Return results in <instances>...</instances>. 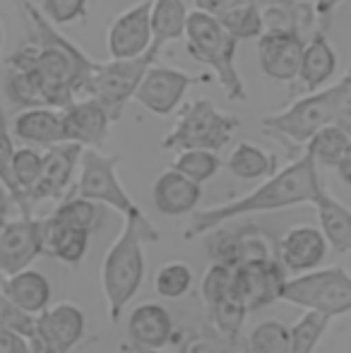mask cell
Masks as SVG:
<instances>
[{"label":"cell","instance_id":"cb8c5ba5","mask_svg":"<svg viewBox=\"0 0 351 353\" xmlns=\"http://www.w3.org/2000/svg\"><path fill=\"white\" fill-rule=\"evenodd\" d=\"M12 135L32 147H51L63 142V121L61 108L51 106H29L14 116Z\"/></svg>","mask_w":351,"mask_h":353},{"label":"cell","instance_id":"484cf974","mask_svg":"<svg viewBox=\"0 0 351 353\" xmlns=\"http://www.w3.org/2000/svg\"><path fill=\"white\" fill-rule=\"evenodd\" d=\"M226 168L239 181H260L277 171V157L255 142H239L226 159Z\"/></svg>","mask_w":351,"mask_h":353},{"label":"cell","instance_id":"ac0fdd59","mask_svg":"<svg viewBox=\"0 0 351 353\" xmlns=\"http://www.w3.org/2000/svg\"><path fill=\"white\" fill-rule=\"evenodd\" d=\"M61 121H63V142H75L80 147L101 149L103 142H106L108 128H111L113 118L108 116V111L97 99L87 97L80 99V101L72 99L68 106H63Z\"/></svg>","mask_w":351,"mask_h":353},{"label":"cell","instance_id":"b9f144b4","mask_svg":"<svg viewBox=\"0 0 351 353\" xmlns=\"http://www.w3.org/2000/svg\"><path fill=\"white\" fill-rule=\"evenodd\" d=\"M334 171H337V178L344 183V185L351 188V140L347 144V149H344V154L339 157L337 166H334Z\"/></svg>","mask_w":351,"mask_h":353},{"label":"cell","instance_id":"74e56055","mask_svg":"<svg viewBox=\"0 0 351 353\" xmlns=\"http://www.w3.org/2000/svg\"><path fill=\"white\" fill-rule=\"evenodd\" d=\"M39 12H41L53 27L82 22V19H87V0H41Z\"/></svg>","mask_w":351,"mask_h":353},{"label":"cell","instance_id":"4316f807","mask_svg":"<svg viewBox=\"0 0 351 353\" xmlns=\"http://www.w3.org/2000/svg\"><path fill=\"white\" fill-rule=\"evenodd\" d=\"M188 19L185 0H152V43L164 48L166 43H174L183 39Z\"/></svg>","mask_w":351,"mask_h":353},{"label":"cell","instance_id":"f35d334b","mask_svg":"<svg viewBox=\"0 0 351 353\" xmlns=\"http://www.w3.org/2000/svg\"><path fill=\"white\" fill-rule=\"evenodd\" d=\"M332 92V123L351 137V68L342 79L330 84Z\"/></svg>","mask_w":351,"mask_h":353},{"label":"cell","instance_id":"9a60e30c","mask_svg":"<svg viewBox=\"0 0 351 353\" xmlns=\"http://www.w3.org/2000/svg\"><path fill=\"white\" fill-rule=\"evenodd\" d=\"M334 72H337V53L330 43V19H318L315 29L303 43L299 77L294 79L296 87L291 89V94L299 97V94L323 89L328 79L334 77Z\"/></svg>","mask_w":351,"mask_h":353},{"label":"cell","instance_id":"f546056e","mask_svg":"<svg viewBox=\"0 0 351 353\" xmlns=\"http://www.w3.org/2000/svg\"><path fill=\"white\" fill-rule=\"evenodd\" d=\"M349 140L351 137L342 128L330 123V125L320 128V130L303 144V149L310 154V159H313L318 168H334L339 157L344 154V149H347Z\"/></svg>","mask_w":351,"mask_h":353},{"label":"cell","instance_id":"30bf717a","mask_svg":"<svg viewBox=\"0 0 351 353\" xmlns=\"http://www.w3.org/2000/svg\"><path fill=\"white\" fill-rule=\"evenodd\" d=\"M87 317L75 303H56L37 315V325L27 334L29 353H72L85 339Z\"/></svg>","mask_w":351,"mask_h":353},{"label":"cell","instance_id":"6da1fadb","mask_svg":"<svg viewBox=\"0 0 351 353\" xmlns=\"http://www.w3.org/2000/svg\"><path fill=\"white\" fill-rule=\"evenodd\" d=\"M24 10L32 22L34 41L14 51L8 58V65L27 72L39 106L63 108L77 94H82L92 58L58 34L56 27L29 0H24Z\"/></svg>","mask_w":351,"mask_h":353},{"label":"cell","instance_id":"7c38bea8","mask_svg":"<svg viewBox=\"0 0 351 353\" xmlns=\"http://www.w3.org/2000/svg\"><path fill=\"white\" fill-rule=\"evenodd\" d=\"M82 149L85 147H80L75 142H58L46 147L43 163H41V176H39V183L34 185V190L27 197L29 210H34V205H39V202L63 200L72 190Z\"/></svg>","mask_w":351,"mask_h":353},{"label":"cell","instance_id":"7a4b0ae2","mask_svg":"<svg viewBox=\"0 0 351 353\" xmlns=\"http://www.w3.org/2000/svg\"><path fill=\"white\" fill-rule=\"evenodd\" d=\"M318 171L320 168L315 166L310 154L303 149L294 161H289L284 168H277L272 176L263 178V183L255 190L245 192L243 197L221 202V205H214L210 210H195L190 216V226L183 231V238L185 241L200 238L210 228L229 223L239 216L313 205L320 188H323Z\"/></svg>","mask_w":351,"mask_h":353},{"label":"cell","instance_id":"e575fe53","mask_svg":"<svg viewBox=\"0 0 351 353\" xmlns=\"http://www.w3.org/2000/svg\"><path fill=\"white\" fill-rule=\"evenodd\" d=\"M330 327V317L308 312L291 327V353H315Z\"/></svg>","mask_w":351,"mask_h":353},{"label":"cell","instance_id":"f1b7e54d","mask_svg":"<svg viewBox=\"0 0 351 353\" xmlns=\"http://www.w3.org/2000/svg\"><path fill=\"white\" fill-rule=\"evenodd\" d=\"M205 312H207V320L214 327V332L221 336V341H224L229 349L236 346V341H239V336H241V330H243V322H245V317H248V310H245L243 303L231 293V296L221 298L214 305L205 307Z\"/></svg>","mask_w":351,"mask_h":353},{"label":"cell","instance_id":"ba28073f","mask_svg":"<svg viewBox=\"0 0 351 353\" xmlns=\"http://www.w3.org/2000/svg\"><path fill=\"white\" fill-rule=\"evenodd\" d=\"M118 163H121V157H111V154H103L101 149L85 147L80 154L77 181L72 183L70 192L99 202V205L118 212L121 216L142 212L118 178Z\"/></svg>","mask_w":351,"mask_h":353},{"label":"cell","instance_id":"836d02e7","mask_svg":"<svg viewBox=\"0 0 351 353\" xmlns=\"http://www.w3.org/2000/svg\"><path fill=\"white\" fill-rule=\"evenodd\" d=\"M221 22V27L231 34L234 39H258L265 32L263 24V12H260L258 0L248 5H239V8L229 10V12L217 17Z\"/></svg>","mask_w":351,"mask_h":353},{"label":"cell","instance_id":"e0dca14e","mask_svg":"<svg viewBox=\"0 0 351 353\" xmlns=\"http://www.w3.org/2000/svg\"><path fill=\"white\" fill-rule=\"evenodd\" d=\"M305 39L294 32H263L258 37V65L267 79L291 84L299 77Z\"/></svg>","mask_w":351,"mask_h":353},{"label":"cell","instance_id":"ee69618b","mask_svg":"<svg viewBox=\"0 0 351 353\" xmlns=\"http://www.w3.org/2000/svg\"><path fill=\"white\" fill-rule=\"evenodd\" d=\"M339 3H342V0H313L318 19H330V14L334 12V8H337Z\"/></svg>","mask_w":351,"mask_h":353},{"label":"cell","instance_id":"8d00e7d4","mask_svg":"<svg viewBox=\"0 0 351 353\" xmlns=\"http://www.w3.org/2000/svg\"><path fill=\"white\" fill-rule=\"evenodd\" d=\"M14 135L12 128H10V121L5 116V108L0 103V185L3 190L10 195V200L17 202L19 192L17 185H14V176H12V159H14Z\"/></svg>","mask_w":351,"mask_h":353},{"label":"cell","instance_id":"3957f363","mask_svg":"<svg viewBox=\"0 0 351 353\" xmlns=\"http://www.w3.org/2000/svg\"><path fill=\"white\" fill-rule=\"evenodd\" d=\"M159 231L145 212L123 216V228L101 262V291L108 320L118 322L145 281V243H159Z\"/></svg>","mask_w":351,"mask_h":353},{"label":"cell","instance_id":"ab89813d","mask_svg":"<svg viewBox=\"0 0 351 353\" xmlns=\"http://www.w3.org/2000/svg\"><path fill=\"white\" fill-rule=\"evenodd\" d=\"M0 353H29L27 336L0 325Z\"/></svg>","mask_w":351,"mask_h":353},{"label":"cell","instance_id":"603a6c76","mask_svg":"<svg viewBox=\"0 0 351 353\" xmlns=\"http://www.w3.org/2000/svg\"><path fill=\"white\" fill-rule=\"evenodd\" d=\"M89 236L92 233L72 228L63 223L56 214H48L41 219V248L43 255L56 257L58 262L68 267H77L87 255Z\"/></svg>","mask_w":351,"mask_h":353},{"label":"cell","instance_id":"d4e9b609","mask_svg":"<svg viewBox=\"0 0 351 353\" xmlns=\"http://www.w3.org/2000/svg\"><path fill=\"white\" fill-rule=\"evenodd\" d=\"M318 212V223L328 241L330 250L337 255H349L351 252V210L342 200L332 195L328 188H320L318 197L313 202Z\"/></svg>","mask_w":351,"mask_h":353},{"label":"cell","instance_id":"d590c367","mask_svg":"<svg viewBox=\"0 0 351 353\" xmlns=\"http://www.w3.org/2000/svg\"><path fill=\"white\" fill-rule=\"evenodd\" d=\"M231 293H234V267L224 262H212L200 281V296L205 307L214 305Z\"/></svg>","mask_w":351,"mask_h":353},{"label":"cell","instance_id":"7bdbcfd3","mask_svg":"<svg viewBox=\"0 0 351 353\" xmlns=\"http://www.w3.org/2000/svg\"><path fill=\"white\" fill-rule=\"evenodd\" d=\"M185 353H226V349L219 344H214V341L205 339V336H200V339H195V341L188 344Z\"/></svg>","mask_w":351,"mask_h":353},{"label":"cell","instance_id":"bcb514c9","mask_svg":"<svg viewBox=\"0 0 351 353\" xmlns=\"http://www.w3.org/2000/svg\"><path fill=\"white\" fill-rule=\"evenodd\" d=\"M5 212H8V205H5V197H3V192H0V223L5 221Z\"/></svg>","mask_w":351,"mask_h":353},{"label":"cell","instance_id":"8992f818","mask_svg":"<svg viewBox=\"0 0 351 353\" xmlns=\"http://www.w3.org/2000/svg\"><path fill=\"white\" fill-rule=\"evenodd\" d=\"M281 301L325 317H342L351 312V272L342 265L301 272L281 286Z\"/></svg>","mask_w":351,"mask_h":353},{"label":"cell","instance_id":"7dc6e473","mask_svg":"<svg viewBox=\"0 0 351 353\" xmlns=\"http://www.w3.org/2000/svg\"><path fill=\"white\" fill-rule=\"evenodd\" d=\"M132 349H135V353H164V349L157 351V349H140V346H132Z\"/></svg>","mask_w":351,"mask_h":353},{"label":"cell","instance_id":"52a82bcc","mask_svg":"<svg viewBox=\"0 0 351 353\" xmlns=\"http://www.w3.org/2000/svg\"><path fill=\"white\" fill-rule=\"evenodd\" d=\"M159 53L161 48L152 43L150 51H145L137 58H111L106 63L92 61L82 94L97 99L116 123L121 118L126 103L135 97V89L140 84L142 74L152 63H157Z\"/></svg>","mask_w":351,"mask_h":353},{"label":"cell","instance_id":"d6986e66","mask_svg":"<svg viewBox=\"0 0 351 353\" xmlns=\"http://www.w3.org/2000/svg\"><path fill=\"white\" fill-rule=\"evenodd\" d=\"M328 241L318 226H291L284 236L277 241V257L286 272H310L318 270L328 257Z\"/></svg>","mask_w":351,"mask_h":353},{"label":"cell","instance_id":"60d3db41","mask_svg":"<svg viewBox=\"0 0 351 353\" xmlns=\"http://www.w3.org/2000/svg\"><path fill=\"white\" fill-rule=\"evenodd\" d=\"M248 3H255V0H195V10H202L207 14H219L229 12V10L239 8V5H248Z\"/></svg>","mask_w":351,"mask_h":353},{"label":"cell","instance_id":"7402d4cb","mask_svg":"<svg viewBox=\"0 0 351 353\" xmlns=\"http://www.w3.org/2000/svg\"><path fill=\"white\" fill-rule=\"evenodd\" d=\"M3 296H5V301L12 303L17 310L27 312V315H39V312H43L51 305L53 288L43 272L24 267V270L5 276Z\"/></svg>","mask_w":351,"mask_h":353},{"label":"cell","instance_id":"f907efd6","mask_svg":"<svg viewBox=\"0 0 351 353\" xmlns=\"http://www.w3.org/2000/svg\"><path fill=\"white\" fill-rule=\"evenodd\" d=\"M22 3H24V0H22Z\"/></svg>","mask_w":351,"mask_h":353},{"label":"cell","instance_id":"f6af8a7d","mask_svg":"<svg viewBox=\"0 0 351 353\" xmlns=\"http://www.w3.org/2000/svg\"><path fill=\"white\" fill-rule=\"evenodd\" d=\"M118 353H135V349H132L130 341H123V344L118 346Z\"/></svg>","mask_w":351,"mask_h":353},{"label":"cell","instance_id":"4dcf8cb0","mask_svg":"<svg viewBox=\"0 0 351 353\" xmlns=\"http://www.w3.org/2000/svg\"><path fill=\"white\" fill-rule=\"evenodd\" d=\"M245 353H291V327L279 320H263L245 336Z\"/></svg>","mask_w":351,"mask_h":353},{"label":"cell","instance_id":"277c9868","mask_svg":"<svg viewBox=\"0 0 351 353\" xmlns=\"http://www.w3.org/2000/svg\"><path fill=\"white\" fill-rule=\"evenodd\" d=\"M185 48L197 63L207 65L214 72L217 82L226 92L231 101H243L248 97L241 72L236 68V48L239 39H234L214 14H207L202 10L188 12L185 19Z\"/></svg>","mask_w":351,"mask_h":353},{"label":"cell","instance_id":"83f0119b","mask_svg":"<svg viewBox=\"0 0 351 353\" xmlns=\"http://www.w3.org/2000/svg\"><path fill=\"white\" fill-rule=\"evenodd\" d=\"M51 214H56L63 223L72 228H80V231L94 233L101 228V223L106 221V207L92 202L87 197H80L75 192H68L63 200H58L56 210Z\"/></svg>","mask_w":351,"mask_h":353},{"label":"cell","instance_id":"8fae6325","mask_svg":"<svg viewBox=\"0 0 351 353\" xmlns=\"http://www.w3.org/2000/svg\"><path fill=\"white\" fill-rule=\"evenodd\" d=\"M197 82H205V77H192L178 68L152 63L142 74L132 99L154 116H171L183 103L188 89Z\"/></svg>","mask_w":351,"mask_h":353},{"label":"cell","instance_id":"4fadbf2b","mask_svg":"<svg viewBox=\"0 0 351 353\" xmlns=\"http://www.w3.org/2000/svg\"><path fill=\"white\" fill-rule=\"evenodd\" d=\"M284 281L286 270L279 260L245 262L234 267V296L243 303L248 312H258L281 301Z\"/></svg>","mask_w":351,"mask_h":353},{"label":"cell","instance_id":"2e32d148","mask_svg":"<svg viewBox=\"0 0 351 353\" xmlns=\"http://www.w3.org/2000/svg\"><path fill=\"white\" fill-rule=\"evenodd\" d=\"M152 0H140L123 10L106 32V51L111 58H137L152 48Z\"/></svg>","mask_w":351,"mask_h":353},{"label":"cell","instance_id":"d6a6232c","mask_svg":"<svg viewBox=\"0 0 351 353\" xmlns=\"http://www.w3.org/2000/svg\"><path fill=\"white\" fill-rule=\"evenodd\" d=\"M195 274L192 267L183 260H171L161 265L154 274V293L164 301H178L185 293H190Z\"/></svg>","mask_w":351,"mask_h":353},{"label":"cell","instance_id":"681fc988","mask_svg":"<svg viewBox=\"0 0 351 353\" xmlns=\"http://www.w3.org/2000/svg\"><path fill=\"white\" fill-rule=\"evenodd\" d=\"M3 281H5V274L0 272V293H3Z\"/></svg>","mask_w":351,"mask_h":353},{"label":"cell","instance_id":"1f68e13d","mask_svg":"<svg viewBox=\"0 0 351 353\" xmlns=\"http://www.w3.org/2000/svg\"><path fill=\"white\" fill-rule=\"evenodd\" d=\"M221 166H224V161H221L219 152H212V149H181V152H176V159L171 163V168H176L178 173L200 183V185L212 181Z\"/></svg>","mask_w":351,"mask_h":353},{"label":"cell","instance_id":"5b68a950","mask_svg":"<svg viewBox=\"0 0 351 353\" xmlns=\"http://www.w3.org/2000/svg\"><path fill=\"white\" fill-rule=\"evenodd\" d=\"M239 118L217 108L210 99H192L181 108L174 128L164 135L161 147L169 152L181 149H212L221 152L239 130Z\"/></svg>","mask_w":351,"mask_h":353},{"label":"cell","instance_id":"c3c4849f","mask_svg":"<svg viewBox=\"0 0 351 353\" xmlns=\"http://www.w3.org/2000/svg\"><path fill=\"white\" fill-rule=\"evenodd\" d=\"M3 41H5V34H3V24H0V51H3Z\"/></svg>","mask_w":351,"mask_h":353},{"label":"cell","instance_id":"44dd1931","mask_svg":"<svg viewBox=\"0 0 351 353\" xmlns=\"http://www.w3.org/2000/svg\"><path fill=\"white\" fill-rule=\"evenodd\" d=\"M202 200V185L178 173L176 168H166L157 176L152 185V205L164 216H185L197 210Z\"/></svg>","mask_w":351,"mask_h":353},{"label":"cell","instance_id":"9c48e42d","mask_svg":"<svg viewBox=\"0 0 351 353\" xmlns=\"http://www.w3.org/2000/svg\"><path fill=\"white\" fill-rule=\"evenodd\" d=\"M330 123H332V92L330 87H323L308 94H299L279 113L265 116L263 130L284 142H291L294 147H303L320 128Z\"/></svg>","mask_w":351,"mask_h":353},{"label":"cell","instance_id":"ffe728a7","mask_svg":"<svg viewBox=\"0 0 351 353\" xmlns=\"http://www.w3.org/2000/svg\"><path fill=\"white\" fill-rule=\"evenodd\" d=\"M174 332L176 322L169 307L157 301L140 303L128 317V336H130L128 341L140 349H166L174 339Z\"/></svg>","mask_w":351,"mask_h":353},{"label":"cell","instance_id":"5bb4252c","mask_svg":"<svg viewBox=\"0 0 351 353\" xmlns=\"http://www.w3.org/2000/svg\"><path fill=\"white\" fill-rule=\"evenodd\" d=\"M39 255H43L41 219L19 214L17 219L0 223V272L5 276L29 267Z\"/></svg>","mask_w":351,"mask_h":353}]
</instances>
